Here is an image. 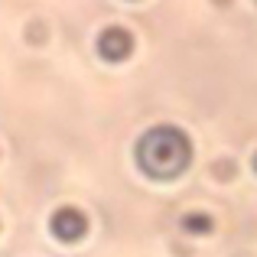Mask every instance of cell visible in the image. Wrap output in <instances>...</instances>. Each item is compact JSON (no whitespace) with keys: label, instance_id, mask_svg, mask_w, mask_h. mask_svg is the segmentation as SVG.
<instances>
[{"label":"cell","instance_id":"obj_2","mask_svg":"<svg viewBox=\"0 0 257 257\" xmlns=\"http://www.w3.org/2000/svg\"><path fill=\"white\" fill-rule=\"evenodd\" d=\"M49 231L56 234L59 241H82L88 234V218L82 208L75 205H65V208H56L49 218Z\"/></svg>","mask_w":257,"mask_h":257},{"label":"cell","instance_id":"obj_1","mask_svg":"<svg viewBox=\"0 0 257 257\" xmlns=\"http://www.w3.org/2000/svg\"><path fill=\"white\" fill-rule=\"evenodd\" d=\"M134 157H137V166L144 176L157 182H170L182 176L192 163V140L176 124H157L147 134H140Z\"/></svg>","mask_w":257,"mask_h":257},{"label":"cell","instance_id":"obj_3","mask_svg":"<svg viewBox=\"0 0 257 257\" xmlns=\"http://www.w3.org/2000/svg\"><path fill=\"white\" fill-rule=\"evenodd\" d=\"M98 52H101V59H107V62H124V59L134 52V33L124 30V26H107V30H101Z\"/></svg>","mask_w":257,"mask_h":257},{"label":"cell","instance_id":"obj_5","mask_svg":"<svg viewBox=\"0 0 257 257\" xmlns=\"http://www.w3.org/2000/svg\"><path fill=\"white\" fill-rule=\"evenodd\" d=\"M251 166H254V173H257V153H254V157H251Z\"/></svg>","mask_w":257,"mask_h":257},{"label":"cell","instance_id":"obj_4","mask_svg":"<svg viewBox=\"0 0 257 257\" xmlns=\"http://www.w3.org/2000/svg\"><path fill=\"white\" fill-rule=\"evenodd\" d=\"M182 228L189 234H208L212 231V218L205 212H189V215H182Z\"/></svg>","mask_w":257,"mask_h":257}]
</instances>
